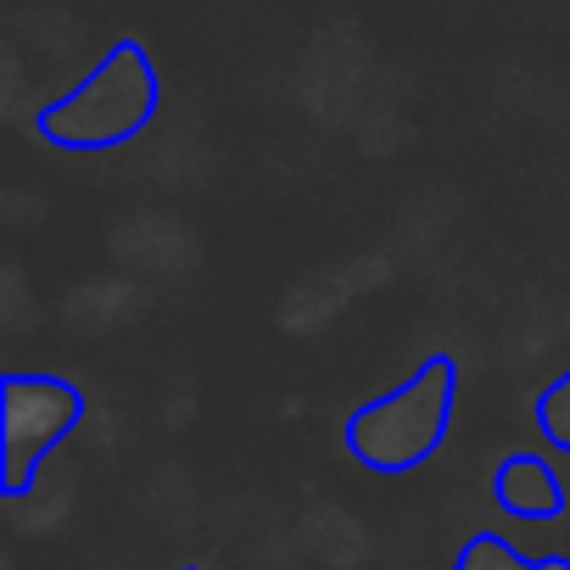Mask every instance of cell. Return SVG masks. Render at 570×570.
Returning <instances> with one entry per match:
<instances>
[{
	"instance_id": "6",
	"label": "cell",
	"mask_w": 570,
	"mask_h": 570,
	"mask_svg": "<svg viewBox=\"0 0 570 570\" xmlns=\"http://www.w3.org/2000/svg\"><path fill=\"white\" fill-rule=\"evenodd\" d=\"M537 431L553 453H570V370L537 392Z\"/></svg>"
},
{
	"instance_id": "4",
	"label": "cell",
	"mask_w": 570,
	"mask_h": 570,
	"mask_svg": "<svg viewBox=\"0 0 570 570\" xmlns=\"http://www.w3.org/2000/svg\"><path fill=\"white\" fill-rule=\"evenodd\" d=\"M492 498L514 520H559L564 514V481H559V470L542 453H509V459H498Z\"/></svg>"
},
{
	"instance_id": "1",
	"label": "cell",
	"mask_w": 570,
	"mask_h": 570,
	"mask_svg": "<svg viewBox=\"0 0 570 570\" xmlns=\"http://www.w3.org/2000/svg\"><path fill=\"white\" fill-rule=\"evenodd\" d=\"M163 101V79L151 68V51L140 40H118L68 96L46 101L35 112V129L57 151H118L135 135L151 129Z\"/></svg>"
},
{
	"instance_id": "2",
	"label": "cell",
	"mask_w": 570,
	"mask_h": 570,
	"mask_svg": "<svg viewBox=\"0 0 570 570\" xmlns=\"http://www.w3.org/2000/svg\"><path fill=\"white\" fill-rule=\"evenodd\" d=\"M453 403H459V358L431 353L403 386L381 392L375 403H364L342 420V448L353 464H364L375 475H409V470L431 464L436 448L448 442Z\"/></svg>"
},
{
	"instance_id": "7",
	"label": "cell",
	"mask_w": 570,
	"mask_h": 570,
	"mask_svg": "<svg viewBox=\"0 0 570 570\" xmlns=\"http://www.w3.org/2000/svg\"><path fill=\"white\" fill-rule=\"evenodd\" d=\"M179 570H202V564H179Z\"/></svg>"
},
{
	"instance_id": "3",
	"label": "cell",
	"mask_w": 570,
	"mask_h": 570,
	"mask_svg": "<svg viewBox=\"0 0 570 570\" xmlns=\"http://www.w3.org/2000/svg\"><path fill=\"white\" fill-rule=\"evenodd\" d=\"M85 425V386L46 370L0 375V498H29L40 464Z\"/></svg>"
},
{
	"instance_id": "5",
	"label": "cell",
	"mask_w": 570,
	"mask_h": 570,
	"mask_svg": "<svg viewBox=\"0 0 570 570\" xmlns=\"http://www.w3.org/2000/svg\"><path fill=\"white\" fill-rule=\"evenodd\" d=\"M453 570H570V559L564 553H548V559H525V553H514L503 537H492V531H475L464 548H459V559H453Z\"/></svg>"
}]
</instances>
